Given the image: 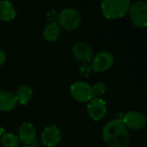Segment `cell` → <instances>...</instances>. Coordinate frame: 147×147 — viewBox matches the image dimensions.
Returning <instances> with one entry per match:
<instances>
[{
    "instance_id": "10",
    "label": "cell",
    "mask_w": 147,
    "mask_h": 147,
    "mask_svg": "<svg viewBox=\"0 0 147 147\" xmlns=\"http://www.w3.org/2000/svg\"><path fill=\"white\" fill-rule=\"evenodd\" d=\"M60 140L61 132L58 127L53 125L47 127L41 134L42 143L47 147H55L60 142Z\"/></svg>"
},
{
    "instance_id": "1",
    "label": "cell",
    "mask_w": 147,
    "mask_h": 147,
    "mask_svg": "<svg viewBox=\"0 0 147 147\" xmlns=\"http://www.w3.org/2000/svg\"><path fill=\"white\" fill-rule=\"evenodd\" d=\"M102 134L104 142L110 147H127L130 141L127 128L119 119L109 121L104 126Z\"/></svg>"
},
{
    "instance_id": "7",
    "label": "cell",
    "mask_w": 147,
    "mask_h": 147,
    "mask_svg": "<svg viewBox=\"0 0 147 147\" xmlns=\"http://www.w3.org/2000/svg\"><path fill=\"white\" fill-rule=\"evenodd\" d=\"M125 127L133 130H140L145 127L146 123V116L136 110H131L128 111L123 117V120H121Z\"/></svg>"
},
{
    "instance_id": "5",
    "label": "cell",
    "mask_w": 147,
    "mask_h": 147,
    "mask_svg": "<svg viewBox=\"0 0 147 147\" xmlns=\"http://www.w3.org/2000/svg\"><path fill=\"white\" fill-rule=\"evenodd\" d=\"M70 90L71 96L79 102H89L95 97L92 87L85 82H75L71 85Z\"/></svg>"
},
{
    "instance_id": "11",
    "label": "cell",
    "mask_w": 147,
    "mask_h": 147,
    "mask_svg": "<svg viewBox=\"0 0 147 147\" xmlns=\"http://www.w3.org/2000/svg\"><path fill=\"white\" fill-rule=\"evenodd\" d=\"M18 138L26 146H31L36 138V130L30 122H23L18 131Z\"/></svg>"
},
{
    "instance_id": "9",
    "label": "cell",
    "mask_w": 147,
    "mask_h": 147,
    "mask_svg": "<svg viewBox=\"0 0 147 147\" xmlns=\"http://www.w3.org/2000/svg\"><path fill=\"white\" fill-rule=\"evenodd\" d=\"M71 53L78 61L84 64L91 62L93 59L92 48L84 42H78L74 44L71 47Z\"/></svg>"
},
{
    "instance_id": "17",
    "label": "cell",
    "mask_w": 147,
    "mask_h": 147,
    "mask_svg": "<svg viewBox=\"0 0 147 147\" xmlns=\"http://www.w3.org/2000/svg\"><path fill=\"white\" fill-rule=\"evenodd\" d=\"M92 90L94 93V96H102L103 95L106 90H107V86L104 83H96V84L93 85L92 87Z\"/></svg>"
},
{
    "instance_id": "2",
    "label": "cell",
    "mask_w": 147,
    "mask_h": 147,
    "mask_svg": "<svg viewBox=\"0 0 147 147\" xmlns=\"http://www.w3.org/2000/svg\"><path fill=\"white\" fill-rule=\"evenodd\" d=\"M130 6V0H104L102 2L101 9L106 18L119 19L128 12Z\"/></svg>"
},
{
    "instance_id": "3",
    "label": "cell",
    "mask_w": 147,
    "mask_h": 147,
    "mask_svg": "<svg viewBox=\"0 0 147 147\" xmlns=\"http://www.w3.org/2000/svg\"><path fill=\"white\" fill-rule=\"evenodd\" d=\"M59 25L65 30H74L80 25L81 16L74 8H65L59 14Z\"/></svg>"
},
{
    "instance_id": "12",
    "label": "cell",
    "mask_w": 147,
    "mask_h": 147,
    "mask_svg": "<svg viewBox=\"0 0 147 147\" xmlns=\"http://www.w3.org/2000/svg\"><path fill=\"white\" fill-rule=\"evenodd\" d=\"M16 101L15 96L7 90H0V110L9 112L16 108Z\"/></svg>"
},
{
    "instance_id": "15",
    "label": "cell",
    "mask_w": 147,
    "mask_h": 147,
    "mask_svg": "<svg viewBox=\"0 0 147 147\" xmlns=\"http://www.w3.org/2000/svg\"><path fill=\"white\" fill-rule=\"evenodd\" d=\"M16 15L15 7L10 2L0 1V20L3 22L12 21Z\"/></svg>"
},
{
    "instance_id": "18",
    "label": "cell",
    "mask_w": 147,
    "mask_h": 147,
    "mask_svg": "<svg viewBox=\"0 0 147 147\" xmlns=\"http://www.w3.org/2000/svg\"><path fill=\"white\" fill-rule=\"evenodd\" d=\"M90 71H91V68L90 66H88L86 64L85 65H83L80 67V69H79V74L82 77H85V78L89 76V74L90 73Z\"/></svg>"
},
{
    "instance_id": "4",
    "label": "cell",
    "mask_w": 147,
    "mask_h": 147,
    "mask_svg": "<svg viewBox=\"0 0 147 147\" xmlns=\"http://www.w3.org/2000/svg\"><path fill=\"white\" fill-rule=\"evenodd\" d=\"M129 17L134 25L138 28H145L147 25V5L143 1H138L131 4Z\"/></svg>"
},
{
    "instance_id": "20",
    "label": "cell",
    "mask_w": 147,
    "mask_h": 147,
    "mask_svg": "<svg viewBox=\"0 0 147 147\" xmlns=\"http://www.w3.org/2000/svg\"><path fill=\"white\" fill-rule=\"evenodd\" d=\"M2 134H3V129L0 127V138H1V136H2Z\"/></svg>"
},
{
    "instance_id": "13",
    "label": "cell",
    "mask_w": 147,
    "mask_h": 147,
    "mask_svg": "<svg viewBox=\"0 0 147 147\" xmlns=\"http://www.w3.org/2000/svg\"><path fill=\"white\" fill-rule=\"evenodd\" d=\"M61 34V28L57 22H51L47 24L43 30V37L48 42L56 41Z\"/></svg>"
},
{
    "instance_id": "21",
    "label": "cell",
    "mask_w": 147,
    "mask_h": 147,
    "mask_svg": "<svg viewBox=\"0 0 147 147\" xmlns=\"http://www.w3.org/2000/svg\"><path fill=\"white\" fill-rule=\"evenodd\" d=\"M22 147H32V146H23Z\"/></svg>"
},
{
    "instance_id": "14",
    "label": "cell",
    "mask_w": 147,
    "mask_h": 147,
    "mask_svg": "<svg viewBox=\"0 0 147 147\" xmlns=\"http://www.w3.org/2000/svg\"><path fill=\"white\" fill-rule=\"evenodd\" d=\"M32 96H33V90L31 87L28 84H22L16 90L15 98L16 102L22 105H26L31 100Z\"/></svg>"
},
{
    "instance_id": "16",
    "label": "cell",
    "mask_w": 147,
    "mask_h": 147,
    "mask_svg": "<svg viewBox=\"0 0 147 147\" xmlns=\"http://www.w3.org/2000/svg\"><path fill=\"white\" fill-rule=\"evenodd\" d=\"M0 140L3 147H18L20 144L18 136L10 133L4 134L3 136H1Z\"/></svg>"
},
{
    "instance_id": "19",
    "label": "cell",
    "mask_w": 147,
    "mask_h": 147,
    "mask_svg": "<svg viewBox=\"0 0 147 147\" xmlns=\"http://www.w3.org/2000/svg\"><path fill=\"white\" fill-rule=\"evenodd\" d=\"M5 60H6V54L3 51L0 50V66L4 64Z\"/></svg>"
},
{
    "instance_id": "8",
    "label": "cell",
    "mask_w": 147,
    "mask_h": 147,
    "mask_svg": "<svg viewBox=\"0 0 147 147\" xmlns=\"http://www.w3.org/2000/svg\"><path fill=\"white\" fill-rule=\"evenodd\" d=\"M87 110L89 116L96 121H101L103 119L107 114V106L104 100L98 97H94L91 101L89 102L87 106Z\"/></svg>"
},
{
    "instance_id": "6",
    "label": "cell",
    "mask_w": 147,
    "mask_h": 147,
    "mask_svg": "<svg viewBox=\"0 0 147 147\" xmlns=\"http://www.w3.org/2000/svg\"><path fill=\"white\" fill-rule=\"evenodd\" d=\"M91 70L95 72H103L109 70L114 65V57L109 52H100L92 59Z\"/></svg>"
}]
</instances>
